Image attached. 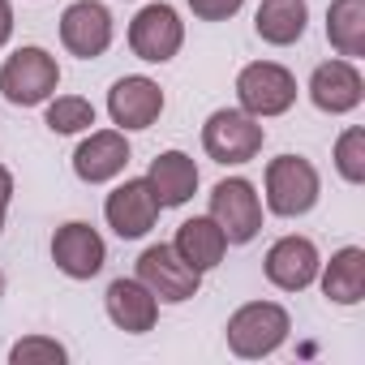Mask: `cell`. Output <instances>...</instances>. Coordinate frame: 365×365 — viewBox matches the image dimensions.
Instances as JSON below:
<instances>
[{
  "label": "cell",
  "instance_id": "cell-8",
  "mask_svg": "<svg viewBox=\"0 0 365 365\" xmlns=\"http://www.w3.org/2000/svg\"><path fill=\"white\" fill-rule=\"evenodd\" d=\"M211 220L224 228L228 245H245L262 228V198L245 176H228L211 190Z\"/></svg>",
  "mask_w": 365,
  "mask_h": 365
},
{
  "label": "cell",
  "instance_id": "cell-5",
  "mask_svg": "<svg viewBox=\"0 0 365 365\" xmlns=\"http://www.w3.org/2000/svg\"><path fill=\"white\" fill-rule=\"evenodd\" d=\"M237 99H241V112H250L258 120L262 116H284L297 103V78L275 61H254L237 78Z\"/></svg>",
  "mask_w": 365,
  "mask_h": 365
},
{
  "label": "cell",
  "instance_id": "cell-19",
  "mask_svg": "<svg viewBox=\"0 0 365 365\" xmlns=\"http://www.w3.org/2000/svg\"><path fill=\"white\" fill-rule=\"evenodd\" d=\"M318 271H322V297H327V301H335V305H356V301L365 297V250L348 245V250L331 254V262L318 267Z\"/></svg>",
  "mask_w": 365,
  "mask_h": 365
},
{
  "label": "cell",
  "instance_id": "cell-21",
  "mask_svg": "<svg viewBox=\"0 0 365 365\" xmlns=\"http://www.w3.org/2000/svg\"><path fill=\"white\" fill-rule=\"evenodd\" d=\"M327 39L344 61L365 56V0H331L327 9Z\"/></svg>",
  "mask_w": 365,
  "mask_h": 365
},
{
  "label": "cell",
  "instance_id": "cell-11",
  "mask_svg": "<svg viewBox=\"0 0 365 365\" xmlns=\"http://www.w3.org/2000/svg\"><path fill=\"white\" fill-rule=\"evenodd\" d=\"M318 267H322V258H318V245L309 237H279L262 258L267 279L284 292H305L318 279Z\"/></svg>",
  "mask_w": 365,
  "mask_h": 365
},
{
  "label": "cell",
  "instance_id": "cell-18",
  "mask_svg": "<svg viewBox=\"0 0 365 365\" xmlns=\"http://www.w3.org/2000/svg\"><path fill=\"white\" fill-rule=\"evenodd\" d=\"M172 250L185 258L194 271H211V267L224 262V254H228V237H224V228H220L211 215H194V220H185V224L176 228Z\"/></svg>",
  "mask_w": 365,
  "mask_h": 365
},
{
  "label": "cell",
  "instance_id": "cell-17",
  "mask_svg": "<svg viewBox=\"0 0 365 365\" xmlns=\"http://www.w3.org/2000/svg\"><path fill=\"white\" fill-rule=\"evenodd\" d=\"M103 305H108V318L129 335L150 331L155 318H159V301L150 297V288L142 279H112L108 292H103Z\"/></svg>",
  "mask_w": 365,
  "mask_h": 365
},
{
  "label": "cell",
  "instance_id": "cell-9",
  "mask_svg": "<svg viewBox=\"0 0 365 365\" xmlns=\"http://www.w3.org/2000/svg\"><path fill=\"white\" fill-rule=\"evenodd\" d=\"M103 220H108V228H112L120 241H138V237H146V232L155 228L159 202H155V194H150V185H146V176H133V180H125V185H116V190L108 194Z\"/></svg>",
  "mask_w": 365,
  "mask_h": 365
},
{
  "label": "cell",
  "instance_id": "cell-27",
  "mask_svg": "<svg viewBox=\"0 0 365 365\" xmlns=\"http://www.w3.org/2000/svg\"><path fill=\"white\" fill-rule=\"evenodd\" d=\"M9 35H14V5H9V0H0V48L9 43Z\"/></svg>",
  "mask_w": 365,
  "mask_h": 365
},
{
  "label": "cell",
  "instance_id": "cell-28",
  "mask_svg": "<svg viewBox=\"0 0 365 365\" xmlns=\"http://www.w3.org/2000/svg\"><path fill=\"white\" fill-rule=\"evenodd\" d=\"M0 297H5V271H0Z\"/></svg>",
  "mask_w": 365,
  "mask_h": 365
},
{
  "label": "cell",
  "instance_id": "cell-7",
  "mask_svg": "<svg viewBox=\"0 0 365 365\" xmlns=\"http://www.w3.org/2000/svg\"><path fill=\"white\" fill-rule=\"evenodd\" d=\"M180 43H185V22H180V14L172 5H163V0L146 5L129 22V48L146 65H168L180 52Z\"/></svg>",
  "mask_w": 365,
  "mask_h": 365
},
{
  "label": "cell",
  "instance_id": "cell-4",
  "mask_svg": "<svg viewBox=\"0 0 365 365\" xmlns=\"http://www.w3.org/2000/svg\"><path fill=\"white\" fill-rule=\"evenodd\" d=\"M262 142H267V129L258 125V116H250L241 108H220L202 125V150L224 168L250 163L262 150Z\"/></svg>",
  "mask_w": 365,
  "mask_h": 365
},
{
  "label": "cell",
  "instance_id": "cell-3",
  "mask_svg": "<svg viewBox=\"0 0 365 365\" xmlns=\"http://www.w3.org/2000/svg\"><path fill=\"white\" fill-rule=\"evenodd\" d=\"M318 168L305 155H279L267 163V207L284 220L309 215L318 207Z\"/></svg>",
  "mask_w": 365,
  "mask_h": 365
},
{
  "label": "cell",
  "instance_id": "cell-16",
  "mask_svg": "<svg viewBox=\"0 0 365 365\" xmlns=\"http://www.w3.org/2000/svg\"><path fill=\"white\" fill-rule=\"evenodd\" d=\"M146 185L159 202V211L168 207H185L198 190V163L185 155V150H163L150 159V172H146Z\"/></svg>",
  "mask_w": 365,
  "mask_h": 365
},
{
  "label": "cell",
  "instance_id": "cell-14",
  "mask_svg": "<svg viewBox=\"0 0 365 365\" xmlns=\"http://www.w3.org/2000/svg\"><path fill=\"white\" fill-rule=\"evenodd\" d=\"M309 99H314V108L327 112V116H344V112L361 108V99H365L361 69H356L352 61H344V56L318 65L314 78H309Z\"/></svg>",
  "mask_w": 365,
  "mask_h": 365
},
{
  "label": "cell",
  "instance_id": "cell-23",
  "mask_svg": "<svg viewBox=\"0 0 365 365\" xmlns=\"http://www.w3.org/2000/svg\"><path fill=\"white\" fill-rule=\"evenodd\" d=\"M335 168H339V176L348 180V185H361V180H365V129L361 125H352V129L339 133V142H335Z\"/></svg>",
  "mask_w": 365,
  "mask_h": 365
},
{
  "label": "cell",
  "instance_id": "cell-26",
  "mask_svg": "<svg viewBox=\"0 0 365 365\" xmlns=\"http://www.w3.org/2000/svg\"><path fill=\"white\" fill-rule=\"evenodd\" d=\"M9 198H14V176H9V168H0V232H5V215H9Z\"/></svg>",
  "mask_w": 365,
  "mask_h": 365
},
{
  "label": "cell",
  "instance_id": "cell-2",
  "mask_svg": "<svg viewBox=\"0 0 365 365\" xmlns=\"http://www.w3.org/2000/svg\"><path fill=\"white\" fill-rule=\"evenodd\" d=\"M288 331H292V318H288L284 305L250 301L228 318V348L245 361H258V356H271L288 339Z\"/></svg>",
  "mask_w": 365,
  "mask_h": 365
},
{
  "label": "cell",
  "instance_id": "cell-10",
  "mask_svg": "<svg viewBox=\"0 0 365 365\" xmlns=\"http://www.w3.org/2000/svg\"><path fill=\"white\" fill-rule=\"evenodd\" d=\"M61 43L82 56V61H95L112 48V14L99 0H73V5L61 14Z\"/></svg>",
  "mask_w": 365,
  "mask_h": 365
},
{
  "label": "cell",
  "instance_id": "cell-15",
  "mask_svg": "<svg viewBox=\"0 0 365 365\" xmlns=\"http://www.w3.org/2000/svg\"><path fill=\"white\" fill-rule=\"evenodd\" d=\"M125 168H129L125 129H99L73 150V172H78V180H86V185H103V180L120 176Z\"/></svg>",
  "mask_w": 365,
  "mask_h": 365
},
{
  "label": "cell",
  "instance_id": "cell-12",
  "mask_svg": "<svg viewBox=\"0 0 365 365\" xmlns=\"http://www.w3.org/2000/svg\"><path fill=\"white\" fill-rule=\"evenodd\" d=\"M159 112H163L159 82H150L142 73H129V78L112 82V91H108V116H112V125H120V129H150L159 120Z\"/></svg>",
  "mask_w": 365,
  "mask_h": 365
},
{
  "label": "cell",
  "instance_id": "cell-22",
  "mask_svg": "<svg viewBox=\"0 0 365 365\" xmlns=\"http://www.w3.org/2000/svg\"><path fill=\"white\" fill-rule=\"evenodd\" d=\"M95 125V108L82 95H56L48 103V129L52 133H82Z\"/></svg>",
  "mask_w": 365,
  "mask_h": 365
},
{
  "label": "cell",
  "instance_id": "cell-13",
  "mask_svg": "<svg viewBox=\"0 0 365 365\" xmlns=\"http://www.w3.org/2000/svg\"><path fill=\"white\" fill-rule=\"evenodd\" d=\"M52 262H56L69 279H91V275L103 271L108 245H103V237H99L91 224L73 220V224L56 228V237H52Z\"/></svg>",
  "mask_w": 365,
  "mask_h": 365
},
{
  "label": "cell",
  "instance_id": "cell-24",
  "mask_svg": "<svg viewBox=\"0 0 365 365\" xmlns=\"http://www.w3.org/2000/svg\"><path fill=\"white\" fill-rule=\"evenodd\" d=\"M65 344L48 339V335H26L9 348V361L14 365H65Z\"/></svg>",
  "mask_w": 365,
  "mask_h": 365
},
{
  "label": "cell",
  "instance_id": "cell-25",
  "mask_svg": "<svg viewBox=\"0 0 365 365\" xmlns=\"http://www.w3.org/2000/svg\"><path fill=\"white\" fill-rule=\"evenodd\" d=\"M241 5H245V0H190L194 18H202V22H228Z\"/></svg>",
  "mask_w": 365,
  "mask_h": 365
},
{
  "label": "cell",
  "instance_id": "cell-20",
  "mask_svg": "<svg viewBox=\"0 0 365 365\" xmlns=\"http://www.w3.org/2000/svg\"><path fill=\"white\" fill-rule=\"evenodd\" d=\"M305 22H309V5L305 0H262L258 5V18H254V31L262 43H275V48H288L305 35Z\"/></svg>",
  "mask_w": 365,
  "mask_h": 365
},
{
  "label": "cell",
  "instance_id": "cell-6",
  "mask_svg": "<svg viewBox=\"0 0 365 365\" xmlns=\"http://www.w3.org/2000/svg\"><path fill=\"white\" fill-rule=\"evenodd\" d=\"M133 279H142V284L150 288V297H155V301H168V305L190 301V297H198V288H202V271H194L172 245H150V250H142Z\"/></svg>",
  "mask_w": 365,
  "mask_h": 365
},
{
  "label": "cell",
  "instance_id": "cell-1",
  "mask_svg": "<svg viewBox=\"0 0 365 365\" xmlns=\"http://www.w3.org/2000/svg\"><path fill=\"white\" fill-rule=\"evenodd\" d=\"M56 86H61V65L43 48H18L0 69V95L14 108H39L56 95Z\"/></svg>",
  "mask_w": 365,
  "mask_h": 365
}]
</instances>
